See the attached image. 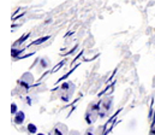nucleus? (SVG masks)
I'll return each instance as SVG.
<instances>
[{"instance_id": "obj_4", "label": "nucleus", "mask_w": 155, "mask_h": 135, "mask_svg": "<svg viewBox=\"0 0 155 135\" xmlns=\"http://www.w3.org/2000/svg\"><path fill=\"white\" fill-rule=\"evenodd\" d=\"M102 105H104V110L108 112V111L112 109V99H111V98H110V99H105L104 103H102Z\"/></svg>"}, {"instance_id": "obj_6", "label": "nucleus", "mask_w": 155, "mask_h": 135, "mask_svg": "<svg viewBox=\"0 0 155 135\" xmlns=\"http://www.w3.org/2000/svg\"><path fill=\"white\" fill-rule=\"evenodd\" d=\"M28 132H29L30 134H35V133L38 132L36 126H35V124H33V123H30V124L28 126Z\"/></svg>"}, {"instance_id": "obj_9", "label": "nucleus", "mask_w": 155, "mask_h": 135, "mask_svg": "<svg viewBox=\"0 0 155 135\" xmlns=\"http://www.w3.org/2000/svg\"><path fill=\"white\" fill-rule=\"evenodd\" d=\"M70 134H71V135H79V134H78V133H77V132H71Z\"/></svg>"}, {"instance_id": "obj_8", "label": "nucleus", "mask_w": 155, "mask_h": 135, "mask_svg": "<svg viewBox=\"0 0 155 135\" xmlns=\"http://www.w3.org/2000/svg\"><path fill=\"white\" fill-rule=\"evenodd\" d=\"M85 135H95L94 134V129L93 128H89V130L85 133Z\"/></svg>"}, {"instance_id": "obj_10", "label": "nucleus", "mask_w": 155, "mask_h": 135, "mask_svg": "<svg viewBox=\"0 0 155 135\" xmlns=\"http://www.w3.org/2000/svg\"><path fill=\"white\" fill-rule=\"evenodd\" d=\"M38 135H45V134H38Z\"/></svg>"}, {"instance_id": "obj_1", "label": "nucleus", "mask_w": 155, "mask_h": 135, "mask_svg": "<svg viewBox=\"0 0 155 135\" xmlns=\"http://www.w3.org/2000/svg\"><path fill=\"white\" fill-rule=\"evenodd\" d=\"M65 133H66V127L63 124H59L49 133V135H65Z\"/></svg>"}, {"instance_id": "obj_7", "label": "nucleus", "mask_w": 155, "mask_h": 135, "mask_svg": "<svg viewBox=\"0 0 155 135\" xmlns=\"http://www.w3.org/2000/svg\"><path fill=\"white\" fill-rule=\"evenodd\" d=\"M11 112H12L13 115H16V113L18 112V111H17V105H16V104H12V105H11Z\"/></svg>"}, {"instance_id": "obj_5", "label": "nucleus", "mask_w": 155, "mask_h": 135, "mask_svg": "<svg viewBox=\"0 0 155 135\" xmlns=\"http://www.w3.org/2000/svg\"><path fill=\"white\" fill-rule=\"evenodd\" d=\"M101 110V103H96V104H93L91 107H90V111L93 112H99Z\"/></svg>"}, {"instance_id": "obj_2", "label": "nucleus", "mask_w": 155, "mask_h": 135, "mask_svg": "<svg viewBox=\"0 0 155 135\" xmlns=\"http://www.w3.org/2000/svg\"><path fill=\"white\" fill-rule=\"evenodd\" d=\"M24 120H25V115H24V112L23 111H18L17 113H16V116H15V123L16 124H18V126H21V124H23V122H24Z\"/></svg>"}, {"instance_id": "obj_3", "label": "nucleus", "mask_w": 155, "mask_h": 135, "mask_svg": "<svg viewBox=\"0 0 155 135\" xmlns=\"http://www.w3.org/2000/svg\"><path fill=\"white\" fill-rule=\"evenodd\" d=\"M99 115H97V112H93V111H90V112H88L87 115H85V121H87V123L88 124H91L95 120H96V117H97Z\"/></svg>"}]
</instances>
